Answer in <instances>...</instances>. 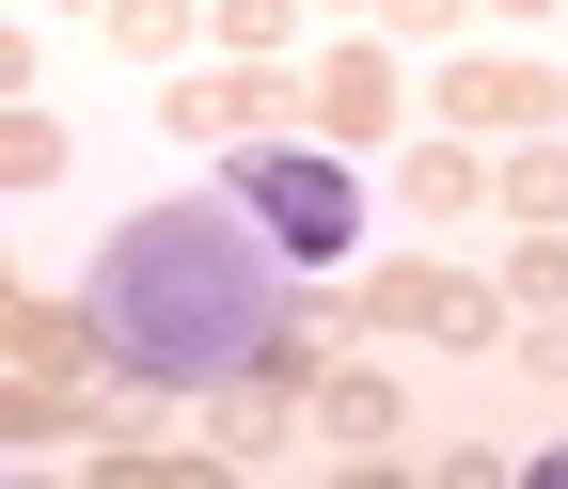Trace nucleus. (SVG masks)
Listing matches in <instances>:
<instances>
[{"label": "nucleus", "mask_w": 568, "mask_h": 489, "mask_svg": "<svg viewBox=\"0 0 568 489\" xmlns=\"http://www.w3.org/2000/svg\"><path fill=\"white\" fill-rule=\"evenodd\" d=\"M284 316V253L253 237L237 190H174V205H126L80 268V332L126 395H222Z\"/></svg>", "instance_id": "obj_1"}, {"label": "nucleus", "mask_w": 568, "mask_h": 489, "mask_svg": "<svg viewBox=\"0 0 568 489\" xmlns=\"http://www.w3.org/2000/svg\"><path fill=\"white\" fill-rule=\"evenodd\" d=\"M222 190L253 205V237L284 268H347V237H364V174H347V143H222Z\"/></svg>", "instance_id": "obj_2"}, {"label": "nucleus", "mask_w": 568, "mask_h": 489, "mask_svg": "<svg viewBox=\"0 0 568 489\" xmlns=\"http://www.w3.org/2000/svg\"><path fill=\"white\" fill-rule=\"evenodd\" d=\"M347 300V332H426V347H506V285H474V268H443V253H395V268H364V285H332Z\"/></svg>", "instance_id": "obj_3"}, {"label": "nucleus", "mask_w": 568, "mask_h": 489, "mask_svg": "<svg viewBox=\"0 0 568 489\" xmlns=\"http://www.w3.org/2000/svg\"><path fill=\"white\" fill-rule=\"evenodd\" d=\"M443 126L458 143H537V126H568V80L521 63V48H458L443 63Z\"/></svg>", "instance_id": "obj_4"}, {"label": "nucleus", "mask_w": 568, "mask_h": 489, "mask_svg": "<svg viewBox=\"0 0 568 489\" xmlns=\"http://www.w3.org/2000/svg\"><path fill=\"white\" fill-rule=\"evenodd\" d=\"M159 111H174V143H268V126H301V80L237 48V63H205V80H174Z\"/></svg>", "instance_id": "obj_5"}, {"label": "nucleus", "mask_w": 568, "mask_h": 489, "mask_svg": "<svg viewBox=\"0 0 568 489\" xmlns=\"http://www.w3.org/2000/svg\"><path fill=\"white\" fill-rule=\"evenodd\" d=\"M301 126L316 143H395V48H332L301 80Z\"/></svg>", "instance_id": "obj_6"}, {"label": "nucleus", "mask_w": 568, "mask_h": 489, "mask_svg": "<svg viewBox=\"0 0 568 489\" xmlns=\"http://www.w3.org/2000/svg\"><path fill=\"white\" fill-rule=\"evenodd\" d=\"M395 427H410V379L395 364H332L316 379V442L332 458H395Z\"/></svg>", "instance_id": "obj_7"}, {"label": "nucleus", "mask_w": 568, "mask_h": 489, "mask_svg": "<svg viewBox=\"0 0 568 489\" xmlns=\"http://www.w3.org/2000/svg\"><path fill=\"white\" fill-rule=\"evenodd\" d=\"M95 427V395L63 379V364H0V458H48V442H80Z\"/></svg>", "instance_id": "obj_8"}, {"label": "nucleus", "mask_w": 568, "mask_h": 489, "mask_svg": "<svg viewBox=\"0 0 568 489\" xmlns=\"http://www.w3.org/2000/svg\"><path fill=\"white\" fill-rule=\"evenodd\" d=\"M0 364H63V379H95V332L63 316V300H32V285H0Z\"/></svg>", "instance_id": "obj_9"}, {"label": "nucleus", "mask_w": 568, "mask_h": 489, "mask_svg": "<svg viewBox=\"0 0 568 489\" xmlns=\"http://www.w3.org/2000/svg\"><path fill=\"white\" fill-rule=\"evenodd\" d=\"M395 205H410V222H458V205H489V159L474 143H410L395 159Z\"/></svg>", "instance_id": "obj_10"}, {"label": "nucleus", "mask_w": 568, "mask_h": 489, "mask_svg": "<svg viewBox=\"0 0 568 489\" xmlns=\"http://www.w3.org/2000/svg\"><path fill=\"white\" fill-rule=\"evenodd\" d=\"M63 159H80V143H63V111H32V95H0V190H48Z\"/></svg>", "instance_id": "obj_11"}, {"label": "nucleus", "mask_w": 568, "mask_h": 489, "mask_svg": "<svg viewBox=\"0 0 568 489\" xmlns=\"http://www.w3.org/2000/svg\"><path fill=\"white\" fill-rule=\"evenodd\" d=\"M489 190H506V222H568V143H552V126H537V143H506V174H489Z\"/></svg>", "instance_id": "obj_12"}, {"label": "nucleus", "mask_w": 568, "mask_h": 489, "mask_svg": "<svg viewBox=\"0 0 568 489\" xmlns=\"http://www.w3.org/2000/svg\"><path fill=\"white\" fill-rule=\"evenodd\" d=\"M190 32H205V0H111V48L126 63H174Z\"/></svg>", "instance_id": "obj_13"}, {"label": "nucleus", "mask_w": 568, "mask_h": 489, "mask_svg": "<svg viewBox=\"0 0 568 489\" xmlns=\"http://www.w3.org/2000/svg\"><path fill=\"white\" fill-rule=\"evenodd\" d=\"M506 300H537V316L568 300V222H521V253H506Z\"/></svg>", "instance_id": "obj_14"}, {"label": "nucleus", "mask_w": 568, "mask_h": 489, "mask_svg": "<svg viewBox=\"0 0 568 489\" xmlns=\"http://www.w3.org/2000/svg\"><path fill=\"white\" fill-rule=\"evenodd\" d=\"M205 32H222V48H253V63H268L284 32H301V0H205Z\"/></svg>", "instance_id": "obj_15"}, {"label": "nucleus", "mask_w": 568, "mask_h": 489, "mask_svg": "<svg viewBox=\"0 0 568 489\" xmlns=\"http://www.w3.org/2000/svg\"><path fill=\"white\" fill-rule=\"evenodd\" d=\"M458 17H474V0H379V32H426V48H443Z\"/></svg>", "instance_id": "obj_16"}, {"label": "nucleus", "mask_w": 568, "mask_h": 489, "mask_svg": "<svg viewBox=\"0 0 568 489\" xmlns=\"http://www.w3.org/2000/svg\"><path fill=\"white\" fill-rule=\"evenodd\" d=\"M521 379H568V300H552V316L521 332Z\"/></svg>", "instance_id": "obj_17"}, {"label": "nucleus", "mask_w": 568, "mask_h": 489, "mask_svg": "<svg viewBox=\"0 0 568 489\" xmlns=\"http://www.w3.org/2000/svg\"><path fill=\"white\" fill-rule=\"evenodd\" d=\"M0 95H32V32L17 17H0Z\"/></svg>", "instance_id": "obj_18"}, {"label": "nucleus", "mask_w": 568, "mask_h": 489, "mask_svg": "<svg viewBox=\"0 0 568 489\" xmlns=\"http://www.w3.org/2000/svg\"><path fill=\"white\" fill-rule=\"evenodd\" d=\"M474 17H552V0H474Z\"/></svg>", "instance_id": "obj_19"}, {"label": "nucleus", "mask_w": 568, "mask_h": 489, "mask_svg": "<svg viewBox=\"0 0 568 489\" xmlns=\"http://www.w3.org/2000/svg\"><path fill=\"white\" fill-rule=\"evenodd\" d=\"M537 489H568V458H537Z\"/></svg>", "instance_id": "obj_20"}]
</instances>
